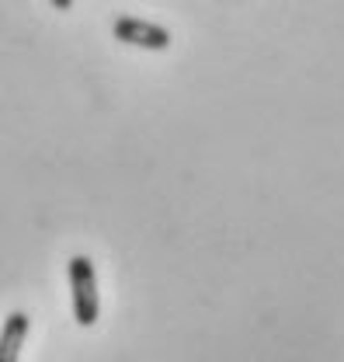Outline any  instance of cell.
Segmentation results:
<instances>
[{
  "label": "cell",
  "instance_id": "obj_2",
  "mask_svg": "<svg viewBox=\"0 0 344 362\" xmlns=\"http://www.w3.org/2000/svg\"><path fill=\"white\" fill-rule=\"evenodd\" d=\"M112 35H115L119 42L136 45V49H153V52H164V49L171 45V32H167L164 25H153V21H143V18H132V14L115 18Z\"/></svg>",
  "mask_w": 344,
  "mask_h": 362
},
{
  "label": "cell",
  "instance_id": "obj_4",
  "mask_svg": "<svg viewBox=\"0 0 344 362\" xmlns=\"http://www.w3.org/2000/svg\"><path fill=\"white\" fill-rule=\"evenodd\" d=\"M49 4H52L56 11H70V7H73V0H49Z\"/></svg>",
  "mask_w": 344,
  "mask_h": 362
},
{
  "label": "cell",
  "instance_id": "obj_3",
  "mask_svg": "<svg viewBox=\"0 0 344 362\" xmlns=\"http://www.w3.org/2000/svg\"><path fill=\"white\" fill-rule=\"evenodd\" d=\"M28 327H32L28 314H21V310L7 314L4 327H0V362H18L21 359V349H25Z\"/></svg>",
  "mask_w": 344,
  "mask_h": 362
},
{
  "label": "cell",
  "instance_id": "obj_1",
  "mask_svg": "<svg viewBox=\"0 0 344 362\" xmlns=\"http://www.w3.org/2000/svg\"><path fill=\"white\" fill-rule=\"evenodd\" d=\"M70 300H73V320L81 327H94L101 317V296H97V275H94V262L87 255H73L70 265Z\"/></svg>",
  "mask_w": 344,
  "mask_h": 362
}]
</instances>
